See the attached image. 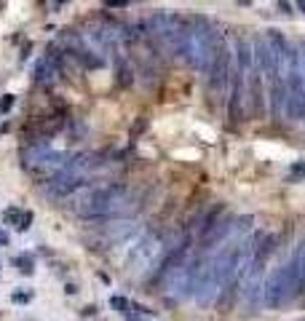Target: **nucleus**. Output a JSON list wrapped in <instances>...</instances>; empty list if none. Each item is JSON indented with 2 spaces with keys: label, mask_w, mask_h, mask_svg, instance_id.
<instances>
[{
  "label": "nucleus",
  "mask_w": 305,
  "mask_h": 321,
  "mask_svg": "<svg viewBox=\"0 0 305 321\" xmlns=\"http://www.w3.org/2000/svg\"><path fill=\"white\" fill-rule=\"evenodd\" d=\"M118 56H115V75H118V83L123 89H128L134 83V73H132V67H128V62H126V56L121 54V49L115 51Z\"/></svg>",
  "instance_id": "39448f33"
},
{
  "label": "nucleus",
  "mask_w": 305,
  "mask_h": 321,
  "mask_svg": "<svg viewBox=\"0 0 305 321\" xmlns=\"http://www.w3.org/2000/svg\"><path fill=\"white\" fill-rule=\"evenodd\" d=\"M110 305L115 308V311H121V313H128V308H132V305H128V300H126V297H113V300H110Z\"/></svg>",
  "instance_id": "0eeeda50"
},
{
  "label": "nucleus",
  "mask_w": 305,
  "mask_h": 321,
  "mask_svg": "<svg viewBox=\"0 0 305 321\" xmlns=\"http://www.w3.org/2000/svg\"><path fill=\"white\" fill-rule=\"evenodd\" d=\"M94 313H97V308H91V305L83 308V316H94Z\"/></svg>",
  "instance_id": "9b49d317"
},
{
  "label": "nucleus",
  "mask_w": 305,
  "mask_h": 321,
  "mask_svg": "<svg viewBox=\"0 0 305 321\" xmlns=\"http://www.w3.org/2000/svg\"><path fill=\"white\" fill-rule=\"evenodd\" d=\"M128 3H132V0H104V6H107V8H126Z\"/></svg>",
  "instance_id": "9d476101"
},
{
  "label": "nucleus",
  "mask_w": 305,
  "mask_h": 321,
  "mask_svg": "<svg viewBox=\"0 0 305 321\" xmlns=\"http://www.w3.org/2000/svg\"><path fill=\"white\" fill-rule=\"evenodd\" d=\"M21 158H25V169L35 177H43V180H49V177L59 174L67 163V153L62 150H51L49 145H30V150L21 153Z\"/></svg>",
  "instance_id": "f257e3e1"
},
{
  "label": "nucleus",
  "mask_w": 305,
  "mask_h": 321,
  "mask_svg": "<svg viewBox=\"0 0 305 321\" xmlns=\"http://www.w3.org/2000/svg\"><path fill=\"white\" fill-rule=\"evenodd\" d=\"M16 265H19L21 273H32V270H35V268H32V257H27V254L16 257Z\"/></svg>",
  "instance_id": "423d86ee"
},
{
  "label": "nucleus",
  "mask_w": 305,
  "mask_h": 321,
  "mask_svg": "<svg viewBox=\"0 0 305 321\" xmlns=\"http://www.w3.org/2000/svg\"><path fill=\"white\" fill-rule=\"evenodd\" d=\"M86 185V177H80L75 172H70V169H62L59 174H54L46 180V187H49V193L56 196V198H67V196H73L78 193L80 187Z\"/></svg>",
  "instance_id": "7ed1b4c3"
},
{
  "label": "nucleus",
  "mask_w": 305,
  "mask_h": 321,
  "mask_svg": "<svg viewBox=\"0 0 305 321\" xmlns=\"http://www.w3.org/2000/svg\"><path fill=\"white\" fill-rule=\"evenodd\" d=\"M158 252H161V239H158V236H145V239H139L132 246V254H128V268L142 276V273H147L150 265L156 263Z\"/></svg>",
  "instance_id": "f03ea898"
},
{
  "label": "nucleus",
  "mask_w": 305,
  "mask_h": 321,
  "mask_svg": "<svg viewBox=\"0 0 305 321\" xmlns=\"http://www.w3.org/2000/svg\"><path fill=\"white\" fill-rule=\"evenodd\" d=\"M11 300H14V303H30L32 300V292H14V297H11Z\"/></svg>",
  "instance_id": "6e6552de"
},
{
  "label": "nucleus",
  "mask_w": 305,
  "mask_h": 321,
  "mask_svg": "<svg viewBox=\"0 0 305 321\" xmlns=\"http://www.w3.org/2000/svg\"><path fill=\"white\" fill-rule=\"evenodd\" d=\"M59 3H64V0H59Z\"/></svg>",
  "instance_id": "f8f14e48"
},
{
  "label": "nucleus",
  "mask_w": 305,
  "mask_h": 321,
  "mask_svg": "<svg viewBox=\"0 0 305 321\" xmlns=\"http://www.w3.org/2000/svg\"><path fill=\"white\" fill-rule=\"evenodd\" d=\"M11 107H14V97H11V94H6V97L0 99V113H8Z\"/></svg>",
  "instance_id": "1a4fd4ad"
},
{
  "label": "nucleus",
  "mask_w": 305,
  "mask_h": 321,
  "mask_svg": "<svg viewBox=\"0 0 305 321\" xmlns=\"http://www.w3.org/2000/svg\"><path fill=\"white\" fill-rule=\"evenodd\" d=\"M56 75H62V73H59V67H56V62H54L51 56L38 59V65H35V73H32L35 83H40V86H51V83L56 80Z\"/></svg>",
  "instance_id": "20e7f679"
}]
</instances>
